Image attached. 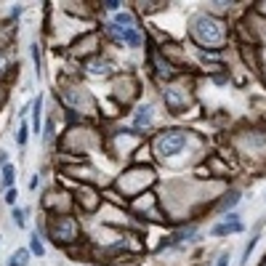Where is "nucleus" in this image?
Wrapping results in <instances>:
<instances>
[{
    "mask_svg": "<svg viewBox=\"0 0 266 266\" xmlns=\"http://www.w3.org/2000/svg\"><path fill=\"white\" fill-rule=\"evenodd\" d=\"M11 218H14V224L19 229L24 226V211H21V208H11Z\"/></svg>",
    "mask_w": 266,
    "mask_h": 266,
    "instance_id": "obj_19",
    "label": "nucleus"
},
{
    "mask_svg": "<svg viewBox=\"0 0 266 266\" xmlns=\"http://www.w3.org/2000/svg\"><path fill=\"white\" fill-rule=\"evenodd\" d=\"M189 38L205 51H221L229 40V27L213 14H197L189 21Z\"/></svg>",
    "mask_w": 266,
    "mask_h": 266,
    "instance_id": "obj_1",
    "label": "nucleus"
},
{
    "mask_svg": "<svg viewBox=\"0 0 266 266\" xmlns=\"http://www.w3.org/2000/svg\"><path fill=\"white\" fill-rule=\"evenodd\" d=\"M258 245V229H256V232H253L250 234V240L245 242V250H242V258H240V266H245L248 261H250V253H253V248H256Z\"/></svg>",
    "mask_w": 266,
    "mask_h": 266,
    "instance_id": "obj_14",
    "label": "nucleus"
},
{
    "mask_svg": "<svg viewBox=\"0 0 266 266\" xmlns=\"http://www.w3.org/2000/svg\"><path fill=\"white\" fill-rule=\"evenodd\" d=\"M85 69L91 75H96V77H107V75H112L114 64L107 59V56H94V59L85 62Z\"/></svg>",
    "mask_w": 266,
    "mask_h": 266,
    "instance_id": "obj_8",
    "label": "nucleus"
},
{
    "mask_svg": "<svg viewBox=\"0 0 266 266\" xmlns=\"http://www.w3.org/2000/svg\"><path fill=\"white\" fill-rule=\"evenodd\" d=\"M40 125H43V96H38L32 101V131H35V136L40 133Z\"/></svg>",
    "mask_w": 266,
    "mask_h": 266,
    "instance_id": "obj_11",
    "label": "nucleus"
},
{
    "mask_svg": "<svg viewBox=\"0 0 266 266\" xmlns=\"http://www.w3.org/2000/svg\"><path fill=\"white\" fill-rule=\"evenodd\" d=\"M8 165V152L6 149H0V168H6Z\"/></svg>",
    "mask_w": 266,
    "mask_h": 266,
    "instance_id": "obj_25",
    "label": "nucleus"
},
{
    "mask_svg": "<svg viewBox=\"0 0 266 266\" xmlns=\"http://www.w3.org/2000/svg\"><path fill=\"white\" fill-rule=\"evenodd\" d=\"M16 197H19V192H16V189H8L3 200H6V205H11V208H16Z\"/></svg>",
    "mask_w": 266,
    "mask_h": 266,
    "instance_id": "obj_21",
    "label": "nucleus"
},
{
    "mask_svg": "<svg viewBox=\"0 0 266 266\" xmlns=\"http://www.w3.org/2000/svg\"><path fill=\"white\" fill-rule=\"evenodd\" d=\"M38 187H40V176H38V173H35V176L29 179V189L35 192V189H38Z\"/></svg>",
    "mask_w": 266,
    "mask_h": 266,
    "instance_id": "obj_24",
    "label": "nucleus"
},
{
    "mask_svg": "<svg viewBox=\"0 0 266 266\" xmlns=\"http://www.w3.org/2000/svg\"><path fill=\"white\" fill-rule=\"evenodd\" d=\"M248 149L256 155H266V131H250L248 136Z\"/></svg>",
    "mask_w": 266,
    "mask_h": 266,
    "instance_id": "obj_9",
    "label": "nucleus"
},
{
    "mask_svg": "<svg viewBox=\"0 0 266 266\" xmlns=\"http://www.w3.org/2000/svg\"><path fill=\"white\" fill-rule=\"evenodd\" d=\"M21 11H24V6H14V8H11V16H14V19L21 16Z\"/></svg>",
    "mask_w": 266,
    "mask_h": 266,
    "instance_id": "obj_26",
    "label": "nucleus"
},
{
    "mask_svg": "<svg viewBox=\"0 0 266 266\" xmlns=\"http://www.w3.org/2000/svg\"><path fill=\"white\" fill-rule=\"evenodd\" d=\"M189 141V133L181 131V128H165L160 131L152 138V146H155V155L157 157H173V155H181L184 146Z\"/></svg>",
    "mask_w": 266,
    "mask_h": 266,
    "instance_id": "obj_2",
    "label": "nucleus"
},
{
    "mask_svg": "<svg viewBox=\"0 0 266 266\" xmlns=\"http://www.w3.org/2000/svg\"><path fill=\"white\" fill-rule=\"evenodd\" d=\"M32 64H35V72H43V56H40V45L32 43Z\"/></svg>",
    "mask_w": 266,
    "mask_h": 266,
    "instance_id": "obj_16",
    "label": "nucleus"
},
{
    "mask_svg": "<svg viewBox=\"0 0 266 266\" xmlns=\"http://www.w3.org/2000/svg\"><path fill=\"white\" fill-rule=\"evenodd\" d=\"M48 234L56 242V248H59V245L67 248V245H72V242L80 240V224H77L75 216H67V213L53 216L48 221Z\"/></svg>",
    "mask_w": 266,
    "mask_h": 266,
    "instance_id": "obj_3",
    "label": "nucleus"
},
{
    "mask_svg": "<svg viewBox=\"0 0 266 266\" xmlns=\"http://www.w3.org/2000/svg\"><path fill=\"white\" fill-rule=\"evenodd\" d=\"M261 266H266V256H263V261H261Z\"/></svg>",
    "mask_w": 266,
    "mask_h": 266,
    "instance_id": "obj_27",
    "label": "nucleus"
},
{
    "mask_svg": "<svg viewBox=\"0 0 266 266\" xmlns=\"http://www.w3.org/2000/svg\"><path fill=\"white\" fill-rule=\"evenodd\" d=\"M29 256L32 253L27 248H16L14 253H11V258H8V266H29Z\"/></svg>",
    "mask_w": 266,
    "mask_h": 266,
    "instance_id": "obj_12",
    "label": "nucleus"
},
{
    "mask_svg": "<svg viewBox=\"0 0 266 266\" xmlns=\"http://www.w3.org/2000/svg\"><path fill=\"white\" fill-rule=\"evenodd\" d=\"M27 138H29V125L21 120L19 131H16V144H19V146H24V144H27Z\"/></svg>",
    "mask_w": 266,
    "mask_h": 266,
    "instance_id": "obj_17",
    "label": "nucleus"
},
{
    "mask_svg": "<svg viewBox=\"0 0 266 266\" xmlns=\"http://www.w3.org/2000/svg\"><path fill=\"white\" fill-rule=\"evenodd\" d=\"M149 62H152V67H155V75H157V77H163L165 83H173V80H176L179 69L173 67L168 59H163L160 53H152V59H149Z\"/></svg>",
    "mask_w": 266,
    "mask_h": 266,
    "instance_id": "obj_6",
    "label": "nucleus"
},
{
    "mask_svg": "<svg viewBox=\"0 0 266 266\" xmlns=\"http://www.w3.org/2000/svg\"><path fill=\"white\" fill-rule=\"evenodd\" d=\"M152 123H155V107L152 104H141V107L136 109V114H133V128L136 131H146V128H152Z\"/></svg>",
    "mask_w": 266,
    "mask_h": 266,
    "instance_id": "obj_7",
    "label": "nucleus"
},
{
    "mask_svg": "<svg viewBox=\"0 0 266 266\" xmlns=\"http://www.w3.org/2000/svg\"><path fill=\"white\" fill-rule=\"evenodd\" d=\"M163 101H165V107L170 109V114H181L184 109L189 107L192 94H189V88H184V85L165 83L163 85Z\"/></svg>",
    "mask_w": 266,
    "mask_h": 266,
    "instance_id": "obj_4",
    "label": "nucleus"
},
{
    "mask_svg": "<svg viewBox=\"0 0 266 266\" xmlns=\"http://www.w3.org/2000/svg\"><path fill=\"white\" fill-rule=\"evenodd\" d=\"M43 138H45V141H51V138H53V120L45 123V133H43Z\"/></svg>",
    "mask_w": 266,
    "mask_h": 266,
    "instance_id": "obj_23",
    "label": "nucleus"
},
{
    "mask_svg": "<svg viewBox=\"0 0 266 266\" xmlns=\"http://www.w3.org/2000/svg\"><path fill=\"white\" fill-rule=\"evenodd\" d=\"M0 101H3V91H0Z\"/></svg>",
    "mask_w": 266,
    "mask_h": 266,
    "instance_id": "obj_28",
    "label": "nucleus"
},
{
    "mask_svg": "<svg viewBox=\"0 0 266 266\" xmlns=\"http://www.w3.org/2000/svg\"><path fill=\"white\" fill-rule=\"evenodd\" d=\"M245 229V224L240 221V213H226V218L221 224H216L213 229H211V234L213 237H226V234H237V232H242Z\"/></svg>",
    "mask_w": 266,
    "mask_h": 266,
    "instance_id": "obj_5",
    "label": "nucleus"
},
{
    "mask_svg": "<svg viewBox=\"0 0 266 266\" xmlns=\"http://www.w3.org/2000/svg\"><path fill=\"white\" fill-rule=\"evenodd\" d=\"M120 0H104V3H101V8L104 11H109V14H117V11H120Z\"/></svg>",
    "mask_w": 266,
    "mask_h": 266,
    "instance_id": "obj_20",
    "label": "nucleus"
},
{
    "mask_svg": "<svg viewBox=\"0 0 266 266\" xmlns=\"http://www.w3.org/2000/svg\"><path fill=\"white\" fill-rule=\"evenodd\" d=\"M229 261H232V256H229V250H224V253H221V256H218L216 266H229Z\"/></svg>",
    "mask_w": 266,
    "mask_h": 266,
    "instance_id": "obj_22",
    "label": "nucleus"
},
{
    "mask_svg": "<svg viewBox=\"0 0 266 266\" xmlns=\"http://www.w3.org/2000/svg\"><path fill=\"white\" fill-rule=\"evenodd\" d=\"M240 200H242V197H240V192H237V189H232V192H226L224 197L218 200V205H216V208H218L221 213H234V208L240 205Z\"/></svg>",
    "mask_w": 266,
    "mask_h": 266,
    "instance_id": "obj_10",
    "label": "nucleus"
},
{
    "mask_svg": "<svg viewBox=\"0 0 266 266\" xmlns=\"http://www.w3.org/2000/svg\"><path fill=\"white\" fill-rule=\"evenodd\" d=\"M27 250L32 253V256H43V253H45V245H43V240H40L38 232L29 234V248H27Z\"/></svg>",
    "mask_w": 266,
    "mask_h": 266,
    "instance_id": "obj_15",
    "label": "nucleus"
},
{
    "mask_svg": "<svg viewBox=\"0 0 266 266\" xmlns=\"http://www.w3.org/2000/svg\"><path fill=\"white\" fill-rule=\"evenodd\" d=\"M8 69H11V62H8V53L0 48V77H6L8 75Z\"/></svg>",
    "mask_w": 266,
    "mask_h": 266,
    "instance_id": "obj_18",
    "label": "nucleus"
},
{
    "mask_svg": "<svg viewBox=\"0 0 266 266\" xmlns=\"http://www.w3.org/2000/svg\"><path fill=\"white\" fill-rule=\"evenodd\" d=\"M14 181H16V165H6L3 170H0V184H3V189H14Z\"/></svg>",
    "mask_w": 266,
    "mask_h": 266,
    "instance_id": "obj_13",
    "label": "nucleus"
}]
</instances>
